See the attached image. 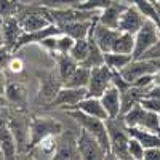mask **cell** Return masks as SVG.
<instances>
[{
	"label": "cell",
	"instance_id": "6da1fadb",
	"mask_svg": "<svg viewBox=\"0 0 160 160\" xmlns=\"http://www.w3.org/2000/svg\"><path fill=\"white\" fill-rule=\"evenodd\" d=\"M69 117H72L75 122L80 125V128L87 130L90 135H93L98 142L102 146V149L108 154V158H112V154H111V142H109V133H108V127H106V120L102 118H98V117H93V115H88L78 109H68L66 111Z\"/></svg>",
	"mask_w": 160,
	"mask_h": 160
},
{
	"label": "cell",
	"instance_id": "7a4b0ae2",
	"mask_svg": "<svg viewBox=\"0 0 160 160\" xmlns=\"http://www.w3.org/2000/svg\"><path fill=\"white\" fill-rule=\"evenodd\" d=\"M106 127H108V133H109L112 158H122V160L130 158V154H128L130 133L122 115L114 117V118H106Z\"/></svg>",
	"mask_w": 160,
	"mask_h": 160
},
{
	"label": "cell",
	"instance_id": "3957f363",
	"mask_svg": "<svg viewBox=\"0 0 160 160\" xmlns=\"http://www.w3.org/2000/svg\"><path fill=\"white\" fill-rule=\"evenodd\" d=\"M64 130L62 123L51 117H32L29 123V142L28 152H31L37 144L50 136H58Z\"/></svg>",
	"mask_w": 160,
	"mask_h": 160
},
{
	"label": "cell",
	"instance_id": "277c9868",
	"mask_svg": "<svg viewBox=\"0 0 160 160\" xmlns=\"http://www.w3.org/2000/svg\"><path fill=\"white\" fill-rule=\"evenodd\" d=\"M160 37V28L151 19H146L141 29L135 34V50L133 58H139L144 51H148Z\"/></svg>",
	"mask_w": 160,
	"mask_h": 160
},
{
	"label": "cell",
	"instance_id": "5b68a950",
	"mask_svg": "<svg viewBox=\"0 0 160 160\" xmlns=\"http://www.w3.org/2000/svg\"><path fill=\"white\" fill-rule=\"evenodd\" d=\"M8 106H0V151L3 154V158H15L18 154V146L8 125Z\"/></svg>",
	"mask_w": 160,
	"mask_h": 160
},
{
	"label": "cell",
	"instance_id": "8992f818",
	"mask_svg": "<svg viewBox=\"0 0 160 160\" xmlns=\"http://www.w3.org/2000/svg\"><path fill=\"white\" fill-rule=\"evenodd\" d=\"M29 123L31 118H28L24 114H21V109L16 111V114L8 115V125L13 131L16 146H18V154L19 152H28V142H29Z\"/></svg>",
	"mask_w": 160,
	"mask_h": 160
},
{
	"label": "cell",
	"instance_id": "52a82bcc",
	"mask_svg": "<svg viewBox=\"0 0 160 160\" xmlns=\"http://www.w3.org/2000/svg\"><path fill=\"white\" fill-rule=\"evenodd\" d=\"M77 138L78 135L72 130H62L61 135H58V144L56 151L51 158L55 160H72V158H80L78 146H77Z\"/></svg>",
	"mask_w": 160,
	"mask_h": 160
},
{
	"label": "cell",
	"instance_id": "ba28073f",
	"mask_svg": "<svg viewBox=\"0 0 160 160\" xmlns=\"http://www.w3.org/2000/svg\"><path fill=\"white\" fill-rule=\"evenodd\" d=\"M77 146H78V152L80 158L83 160H102L108 158V154L102 149V146L98 142V139L90 135L87 130H80L78 138H77Z\"/></svg>",
	"mask_w": 160,
	"mask_h": 160
},
{
	"label": "cell",
	"instance_id": "9c48e42d",
	"mask_svg": "<svg viewBox=\"0 0 160 160\" xmlns=\"http://www.w3.org/2000/svg\"><path fill=\"white\" fill-rule=\"evenodd\" d=\"M112 85V71L106 64L93 68L90 71V80H88V96H96L99 98L102 93Z\"/></svg>",
	"mask_w": 160,
	"mask_h": 160
},
{
	"label": "cell",
	"instance_id": "30bf717a",
	"mask_svg": "<svg viewBox=\"0 0 160 160\" xmlns=\"http://www.w3.org/2000/svg\"><path fill=\"white\" fill-rule=\"evenodd\" d=\"M88 96L87 88H74V87H61L59 91L56 93L55 99H53L48 106L50 108H59V109H72L77 102H80L83 98Z\"/></svg>",
	"mask_w": 160,
	"mask_h": 160
},
{
	"label": "cell",
	"instance_id": "8fae6325",
	"mask_svg": "<svg viewBox=\"0 0 160 160\" xmlns=\"http://www.w3.org/2000/svg\"><path fill=\"white\" fill-rule=\"evenodd\" d=\"M38 99L43 101L45 104H50L53 99H55L56 93L59 91V88L62 87V80L56 72H43L38 74Z\"/></svg>",
	"mask_w": 160,
	"mask_h": 160
},
{
	"label": "cell",
	"instance_id": "7c38bea8",
	"mask_svg": "<svg viewBox=\"0 0 160 160\" xmlns=\"http://www.w3.org/2000/svg\"><path fill=\"white\" fill-rule=\"evenodd\" d=\"M157 69L151 59H141V58H133L123 69H120L118 74L122 75L127 82L133 83L135 80H138L142 75L148 74H155Z\"/></svg>",
	"mask_w": 160,
	"mask_h": 160
},
{
	"label": "cell",
	"instance_id": "4fadbf2b",
	"mask_svg": "<svg viewBox=\"0 0 160 160\" xmlns=\"http://www.w3.org/2000/svg\"><path fill=\"white\" fill-rule=\"evenodd\" d=\"M146 19H148V18H146L133 3H130V5L127 7V10L122 13V16H120V21H118L117 29L122 31V32L136 34V32L141 29V26L144 24Z\"/></svg>",
	"mask_w": 160,
	"mask_h": 160
},
{
	"label": "cell",
	"instance_id": "5bb4252c",
	"mask_svg": "<svg viewBox=\"0 0 160 160\" xmlns=\"http://www.w3.org/2000/svg\"><path fill=\"white\" fill-rule=\"evenodd\" d=\"M118 32H120L118 29L108 28V26L98 22V19H96L90 31V35L96 42V45L106 53V51H112V47H114V42H115Z\"/></svg>",
	"mask_w": 160,
	"mask_h": 160
},
{
	"label": "cell",
	"instance_id": "9a60e30c",
	"mask_svg": "<svg viewBox=\"0 0 160 160\" xmlns=\"http://www.w3.org/2000/svg\"><path fill=\"white\" fill-rule=\"evenodd\" d=\"M128 5L130 3H125V2H122V0H114L109 7H106L104 10H101L98 13V22L108 26V28L117 29L120 16H122V13L127 10Z\"/></svg>",
	"mask_w": 160,
	"mask_h": 160
},
{
	"label": "cell",
	"instance_id": "2e32d148",
	"mask_svg": "<svg viewBox=\"0 0 160 160\" xmlns=\"http://www.w3.org/2000/svg\"><path fill=\"white\" fill-rule=\"evenodd\" d=\"M0 31H2V35H3V45L15 53V48H16V45L19 42L22 32H24L19 21L16 19V16L5 18L3 26L0 28Z\"/></svg>",
	"mask_w": 160,
	"mask_h": 160
},
{
	"label": "cell",
	"instance_id": "e0dca14e",
	"mask_svg": "<svg viewBox=\"0 0 160 160\" xmlns=\"http://www.w3.org/2000/svg\"><path fill=\"white\" fill-rule=\"evenodd\" d=\"M58 34H61V29L58 28L56 24H50V26H47V28H43V29H38V31H34V32H22V35H21V38H19V42H18V45H16V48H15V53L16 51H19L22 47H26V45H31V43H40L43 38H47V37H53V35H58Z\"/></svg>",
	"mask_w": 160,
	"mask_h": 160
},
{
	"label": "cell",
	"instance_id": "ac0fdd59",
	"mask_svg": "<svg viewBox=\"0 0 160 160\" xmlns=\"http://www.w3.org/2000/svg\"><path fill=\"white\" fill-rule=\"evenodd\" d=\"M3 96L10 106H15L18 109H22L26 102H28V91H26L24 85L16 82V80H11V78H7V87H5Z\"/></svg>",
	"mask_w": 160,
	"mask_h": 160
},
{
	"label": "cell",
	"instance_id": "d6986e66",
	"mask_svg": "<svg viewBox=\"0 0 160 160\" xmlns=\"http://www.w3.org/2000/svg\"><path fill=\"white\" fill-rule=\"evenodd\" d=\"M101 104L104 106L106 112H108V118H114L120 115V106H122V99H120V90L115 85H111L102 95L99 96Z\"/></svg>",
	"mask_w": 160,
	"mask_h": 160
},
{
	"label": "cell",
	"instance_id": "ffe728a7",
	"mask_svg": "<svg viewBox=\"0 0 160 160\" xmlns=\"http://www.w3.org/2000/svg\"><path fill=\"white\" fill-rule=\"evenodd\" d=\"M98 19V16L95 19H83V21H69L66 24H61L58 26V28L61 29L62 34H68L69 37H72L74 40L77 38H85L88 37L93 24H95V21Z\"/></svg>",
	"mask_w": 160,
	"mask_h": 160
},
{
	"label": "cell",
	"instance_id": "44dd1931",
	"mask_svg": "<svg viewBox=\"0 0 160 160\" xmlns=\"http://www.w3.org/2000/svg\"><path fill=\"white\" fill-rule=\"evenodd\" d=\"M72 109H78L88 115H93V117H98V118H102L106 120L108 118V112H106L104 106L101 104V99L96 98V96H87L83 98L80 102H77Z\"/></svg>",
	"mask_w": 160,
	"mask_h": 160
},
{
	"label": "cell",
	"instance_id": "7402d4cb",
	"mask_svg": "<svg viewBox=\"0 0 160 160\" xmlns=\"http://www.w3.org/2000/svg\"><path fill=\"white\" fill-rule=\"evenodd\" d=\"M130 136L136 138L146 149L149 148H160V133H154L149 130H144L141 127H127Z\"/></svg>",
	"mask_w": 160,
	"mask_h": 160
},
{
	"label": "cell",
	"instance_id": "603a6c76",
	"mask_svg": "<svg viewBox=\"0 0 160 160\" xmlns=\"http://www.w3.org/2000/svg\"><path fill=\"white\" fill-rule=\"evenodd\" d=\"M51 56L56 61L58 74H59L62 83H64V80H68V77L77 69L78 62L69 55V53H55V55H51Z\"/></svg>",
	"mask_w": 160,
	"mask_h": 160
},
{
	"label": "cell",
	"instance_id": "cb8c5ba5",
	"mask_svg": "<svg viewBox=\"0 0 160 160\" xmlns=\"http://www.w3.org/2000/svg\"><path fill=\"white\" fill-rule=\"evenodd\" d=\"M88 40H90L88 55L82 62H80V66H85V68H88V69H93V68H98V66L104 64V51L96 45V42L93 40V37L90 34H88Z\"/></svg>",
	"mask_w": 160,
	"mask_h": 160
},
{
	"label": "cell",
	"instance_id": "d4e9b609",
	"mask_svg": "<svg viewBox=\"0 0 160 160\" xmlns=\"http://www.w3.org/2000/svg\"><path fill=\"white\" fill-rule=\"evenodd\" d=\"M90 71L85 66H77V69L68 77V80H64V87H74V88H87L88 80H90Z\"/></svg>",
	"mask_w": 160,
	"mask_h": 160
},
{
	"label": "cell",
	"instance_id": "484cf974",
	"mask_svg": "<svg viewBox=\"0 0 160 160\" xmlns=\"http://www.w3.org/2000/svg\"><path fill=\"white\" fill-rule=\"evenodd\" d=\"M133 59V55H125V53H115V51H106L104 53V64L111 71H120Z\"/></svg>",
	"mask_w": 160,
	"mask_h": 160
},
{
	"label": "cell",
	"instance_id": "4316f807",
	"mask_svg": "<svg viewBox=\"0 0 160 160\" xmlns=\"http://www.w3.org/2000/svg\"><path fill=\"white\" fill-rule=\"evenodd\" d=\"M133 50H135V34L120 31L117 38H115V42H114L112 51L125 53V55H133Z\"/></svg>",
	"mask_w": 160,
	"mask_h": 160
},
{
	"label": "cell",
	"instance_id": "83f0119b",
	"mask_svg": "<svg viewBox=\"0 0 160 160\" xmlns=\"http://www.w3.org/2000/svg\"><path fill=\"white\" fill-rule=\"evenodd\" d=\"M144 112H146V109L138 102V104L133 106L131 109H128L125 114H122V118H123L127 127H139L141 120L144 117Z\"/></svg>",
	"mask_w": 160,
	"mask_h": 160
},
{
	"label": "cell",
	"instance_id": "f1b7e54d",
	"mask_svg": "<svg viewBox=\"0 0 160 160\" xmlns=\"http://www.w3.org/2000/svg\"><path fill=\"white\" fill-rule=\"evenodd\" d=\"M88 50H90V40H88V37H85V38H77L75 42H74V45H72V48H71V51H69V55L80 64V62L87 58Z\"/></svg>",
	"mask_w": 160,
	"mask_h": 160
},
{
	"label": "cell",
	"instance_id": "f546056e",
	"mask_svg": "<svg viewBox=\"0 0 160 160\" xmlns=\"http://www.w3.org/2000/svg\"><path fill=\"white\" fill-rule=\"evenodd\" d=\"M139 127L144 128V130L154 131V133H160V117H158V114L157 112H151V111H146Z\"/></svg>",
	"mask_w": 160,
	"mask_h": 160
},
{
	"label": "cell",
	"instance_id": "4dcf8cb0",
	"mask_svg": "<svg viewBox=\"0 0 160 160\" xmlns=\"http://www.w3.org/2000/svg\"><path fill=\"white\" fill-rule=\"evenodd\" d=\"M75 40L72 37H69L68 34H58L55 37V53H69L72 45H74ZM53 53V55H55Z\"/></svg>",
	"mask_w": 160,
	"mask_h": 160
},
{
	"label": "cell",
	"instance_id": "1f68e13d",
	"mask_svg": "<svg viewBox=\"0 0 160 160\" xmlns=\"http://www.w3.org/2000/svg\"><path fill=\"white\" fill-rule=\"evenodd\" d=\"M114 0H80L75 5L80 10H90V11H101L106 7H109Z\"/></svg>",
	"mask_w": 160,
	"mask_h": 160
},
{
	"label": "cell",
	"instance_id": "d6a6232c",
	"mask_svg": "<svg viewBox=\"0 0 160 160\" xmlns=\"http://www.w3.org/2000/svg\"><path fill=\"white\" fill-rule=\"evenodd\" d=\"M144 151H146L144 146L136 138L130 136V141H128V154H130V158L144 160Z\"/></svg>",
	"mask_w": 160,
	"mask_h": 160
},
{
	"label": "cell",
	"instance_id": "836d02e7",
	"mask_svg": "<svg viewBox=\"0 0 160 160\" xmlns=\"http://www.w3.org/2000/svg\"><path fill=\"white\" fill-rule=\"evenodd\" d=\"M139 104L146 111H151V112H157L160 114V98H154V96H144Z\"/></svg>",
	"mask_w": 160,
	"mask_h": 160
},
{
	"label": "cell",
	"instance_id": "e575fe53",
	"mask_svg": "<svg viewBox=\"0 0 160 160\" xmlns=\"http://www.w3.org/2000/svg\"><path fill=\"white\" fill-rule=\"evenodd\" d=\"M139 58L141 59H160V37H158L157 42L148 51H144Z\"/></svg>",
	"mask_w": 160,
	"mask_h": 160
},
{
	"label": "cell",
	"instance_id": "d590c367",
	"mask_svg": "<svg viewBox=\"0 0 160 160\" xmlns=\"http://www.w3.org/2000/svg\"><path fill=\"white\" fill-rule=\"evenodd\" d=\"M7 69H8L11 74H21V72L24 71V62L21 61V58H18V56L13 55V56H11V59L8 61Z\"/></svg>",
	"mask_w": 160,
	"mask_h": 160
},
{
	"label": "cell",
	"instance_id": "8d00e7d4",
	"mask_svg": "<svg viewBox=\"0 0 160 160\" xmlns=\"http://www.w3.org/2000/svg\"><path fill=\"white\" fill-rule=\"evenodd\" d=\"M15 55L10 48H7L5 45L0 47V69L5 71L7 69V66H8V61L11 59V56Z\"/></svg>",
	"mask_w": 160,
	"mask_h": 160
},
{
	"label": "cell",
	"instance_id": "74e56055",
	"mask_svg": "<svg viewBox=\"0 0 160 160\" xmlns=\"http://www.w3.org/2000/svg\"><path fill=\"white\" fill-rule=\"evenodd\" d=\"M144 160H160V148H149L144 151Z\"/></svg>",
	"mask_w": 160,
	"mask_h": 160
},
{
	"label": "cell",
	"instance_id": "f35d334b",
	"mask_svg": "<svg viewBox=\"0 0 160 160\" xmlns=\"http://www.w3.org/2000/svg\"><path fill=\"white\" fill-rule=\"evenodd\" d=\"M7 75H5V72L0 69V95H5V87H7Z\"/></svg>",
	"mask_w": 160,
	"mask_h": 160
},
{
	"label": "cell",
	"instance_id": "ab89813d",
	"mask_svg": "<svg viewBox=\"0 0 160 160\" xmlns=\"http://www.w3.org/2000/svg\"><path fill=\"white\" fill-rule=\"evenodd\" d=\"M152 62H154V66H155V69H157V72H160V59H151Z\"/></svg>",
	"mask_w": 160,
	"mask_h": 160
},
{
	"label": "cell",
	"instance_id": "60d3db41",
	"mask_svg": "<svg viewBox=\"0 0 160 160\" xmlns=\"http://www.w3.org/2000/svg\"><path fill=\"white\" fill-rule=\"evenodd\" d=\"M0 106H10L8 101L5 99V96H2V95H0Z\"/></svg>",
	"mask_w": 160,
	"mask_h": 160
},
{
	"label": "cell",
	"instance_id": "b9f144b4",
	"mask_svg": "<svg viewBox=\"0 0 160 160\" xmlns=\"http://www.w3.org/2000/svg\"><path fill=\"white\" fill-rule=\"evenodd\" d=\"M155 8H157V13H158V16H160V2H158V0H155Z\"/></svg>",
	"mask_w": 160,
	"mask_h": 160
},
{
	"label": "cell",
	"instance_id": "7bdbcfd3",
	"mask_svg": "<svg viewBox=\"0 0 160 160\" xmlns=\"http://www.w3.org/2000/svg\"><path fill=\"white\" fill-rule=\"evenodd\" d=\"M3 45V35H2V31H0V47Z\"/></svg>",
	"mask_w": 160,
	"mask_h": 160
},
{
	"label": "cell",
	"instance_id": "ee69618b",
	"mask_svg": "<svg viewBox=\"0 0 160 160\" xmlns=\"http://www.w3.org/2000/svg\"><path fill=\"white\" fill-rule=\"evenodd\" d=\"M3 21H5V18H3L2 15H0V28H2V26H3Z\"/></svg>",
	"mask_w": 160,
	"mask_h": 160
},
{
	"label": "cell",
	"instance_id": "f6af8a7d",
	"mask_svg": "<svg viewBox=\"0 0 160 160\" xmlns=\"http://www.w3.org/2000/svg\"><path fill=\"white\" fill-rule=\"evenodd\" d=\"M122 2H125V3H131V0H122Z\"/></svg>",
	"mask_w": 160,
	"mask_h": 160
},
{
	"label": "cell",
	"instance_id": "bcb514c9",
	"mask_svg": "<svg viewBox=\"0 0 160 160\" xmlns=\"http://www.w3.org/2000/svg\"><path fill=\"white\" fill-rule=\"evenodd\" d=\"M0 158H3V154H2V151H0Z\"/></svg>",
	"mask_w": 160,
	"mask_h": 160
},
{
	"label": "cell",
	"instance_id": "7dc6e473",
	"mask_svg": "<svg viewBox=\"0 0 160 160\" xmlns=\"http://www.w3.org/2000/svg\"><path fill=\"white\" fill-rule=\"evenodd\" d=\"M158 117H160V114H158Z\"/></svg>",
	"mask_w": 160,
	"mask_h": 160
},
{
	"label": "cell",
	"instance_id": "c3c4849f",
	"mask_svg": "<svg viewBox=\"0 0 160 160\" xmlns=\"http://www.w3.org/2000/svg\"><path fill=\"white\" fill-rule=\"evenodd\" d=\"M158 2H160V0H158Z\"/></svg>",
	"mask_w": 160,
	"mask_h": 160
}]
</instances>
